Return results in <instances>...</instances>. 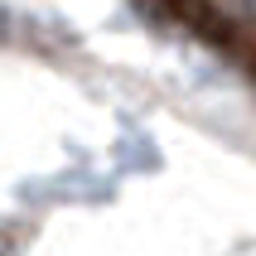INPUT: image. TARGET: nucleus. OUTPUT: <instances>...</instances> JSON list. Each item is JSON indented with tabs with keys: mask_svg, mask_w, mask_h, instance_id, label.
<instances>
[{
	"mask_svg": "<svg viewBox=\"0 0 256 256\" xmlns=\"http://www.w3.org/2000/svg\"><path fill=\"white\" fill-rule=\"evenodd\" d=\"M252 68H256V54H252Z\"/></svg>",
	"mask_w": 256,
	"mask_h": 256,
	"instance_id": "1",
	"label": "nucleus"
}]
</instances>
